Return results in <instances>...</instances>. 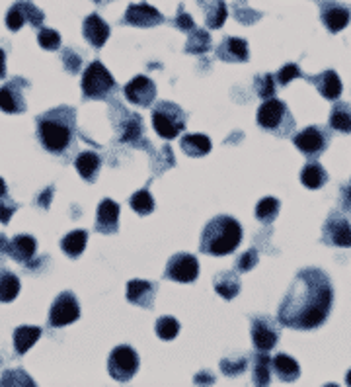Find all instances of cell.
<instances>
[{"label": "cell", "mask_w": 351, "mask_h": 387, "mask_svg": "<svg viewBox=\"0 0 351 387\" xmlns=\"http://www.w3.org/2000/svg\"><path fill=\"white\" fill-rule=\"evenodd\" d=\"M334 288L328 274L320 268H302L279 305L277 321L297 331L318 329L330 317Z\"/></svg>", "instance_id": "obj_1"}, {"label": "cell", "mask_w": 351, "mask_h": 387, "mask_svg": "<svg viewBox=\"0 0 351 387\" xmlns=\"http://www.w3.org/2000/svg\"><path fill=\"white\" fill-rule=\"evenodd\" d=\"M74 117L76 112L69 106L37 115V137L45 151L51 155H65L74 145Z\"/></svg>", "instance_id": "obj_2"}, {"label": "cell", "mask_w": 351, "mask_h": 387, "mask_svg": "<svg viewBox=\"0 0 351 387\" xmlns=\"http://www.w3.org/2000/svg\"><path fill=\"white\" fill-rule=\"evenodd\" d=\"M242 241V227L230 215H217L209 221L201 233L199 251L211 256H225L238 249Z\"/></svg>", "instance_id": "obj_3"}, {"label": "cell", "mask_w": 351, "mask_h": 387, "mask_svg": "<svg viewBox=\"0 0 351 387\" xmlns=\"http://www.w3.org/2000/svg\"><path fill=\"white\" fill-rule=\"evenodd\" d=\"M153 127L162 139H174L186 129V112L174 102H158L153 108Z\"/></svg>", "instance_id": "obj_4"}, {"label": "cell", "mask_w": 351, "mask_h": 387, "mask_svg": "<svg viewBox=\"0 0 351 387\" xmlns=\"http://www.w3.org/2000/svg\"><path fill=\"white\" fill-rule=\"evenodd\" d=\"M117 90V84L112 73L100 61H94L86 67L83 74V94L90 100H105Z\"/></svg>", "instance_id": "obj_5"}, {"label": "cell", "mask_w": 351, "mask_h": 387, "mask_svg": "<svg viewBox=\"0 0 351 387\" xmlns=\"http://www.w3.org/2000/svg\"><path fill=\"white\" fill-rule=\"evenodd\" d=\"M258 126L268 131H275L279 135L289 133L295 127V120L289 114L285 102H281L277 98H268L264 104L258 108Z\"/></svg>", "instance_id": "obj_6"}, {"label": "cell", "mask_w": 351, "mask_h": 387, "mask_svg": "<svg viewBox=\"0 0 351 387\" xmlns=\"http://www.w3.org/2000/svg\"><path fill=\"white\" fill-rule=\"evenodd\" d=\"M139 370V354L135 352L131 346H115L108 360V372L114 377L115 381H129Z\"/></svg>", "instance_id": "obj_7"}, {"label": "cell", "mask_w": 351, "mask_h": 387, "mask_svg": "<svg viewBox=\"0 0 351 387\" xmlns=\"http://www.w3.org/2000/svg\"><path fill=\"white\" fill-rule=\"evenodd\" d=\"M293 143L302 155L318 158L330 145V129L326 126H310L293 137Z\"/></svg>", "instance_id": "obj_8"}, {"label": "cell", "mask_w": 351, "mask_h": 387, "mask_svg": "<svg viewBox=\"0 0 351 387\" xmlns=\"http://www.w3.org/2000/svg\"><path fill=\"white\" fill-rule=\"evenodd\" d=\"M199 276V261L189 252H178L166 264L164 278L180 283L196 282Z\"/></svg>", "instance_id": "obj_9"}, {"label": "cell", "mask_w": 351, "mask_h": 387, "mask_svg": "<svg viewBox=\"0 0 351 387\" xmlns=\"http://www.w3.org/2000/svg\"><path fill=\"white\" fill-rule=\"evenodd\" d=\"M80 317V305L73 292H62L55 297L49 311V324L59 329L78 321Z\"/></svg>", "instance_id": "obj_10"}, {"label": "cell", "mask_w": 351, "mask_h": 387, "mask_svg": "<svg viewBox=\"0 0 351 387\" xmlns=\"http://www.w3.org/2000/svg\"><path fill=\"white\" fill-rule=\"evenodd\" d=\"M322 241L330 247H351V223L350 220L340 213V211H332L330 217L326 220L322 227Z\"/></svg>", "instance_id": "obj_11"}, {"label": "cell", "mask_w": 351, "mask_h": 387, "mask_svg": "<svg viewBox=\"0 0 351 387\" xmlns=\"http://www.w3.org/2000/svg\"><path fill=\"white\" fill-rule=\"evenodd\" d=\"M279 336H281V331L275 319L266 317V315L252 319V343L256 346V350L259 352L273 350L279 343Z\"/></svg>", "instance_id": "obj_12"}, {"label": "cell", "mask_w": 351, "mask_h": 387, "mask_svg": "<svg viewBox=\"0 0 351 387\" xmlns=\"http://www.w3.org/2000/svg\"><path fill=\"white\" fill-rule=\"evenodd\" d=\"M30 86V83L22 76H14L12 81L0 88V110L6 114H24L26 112V98L24 90Z\"/></svg>", "instance_id": "obj_13"}, {"label": "cell", "mask_w": 351, "mask_h": 387, "mask_svg": "<svg viewBox=\"0 0 351 387\" xmlns=\"http://www.w3.org/2000/svg\"><path fill=\"white\" fill-rule=\"evenodd\" d=\"M320 20L324 28L330 33H340L348 28L351 20V8L334 0H324L320 2Z\"/></svg>", "instance_id": "obj_14"}, {"label": "cell", "mask_w": 351, "mask_h": 387, "mask_svg": "<svg viewBox=\"0 0 351 387\" xmlns=\"http://www.w3.org/2000/svg\"><path fill=\"white\" fill-rule=\"evenodd\" d=\"M123 94L131 104L148 108L156 98V84L145 74H139V76H135L131 83L125 84Z\"/></svg>", "instance_id": "obj_15"}, {"label": "cell", "mask_w": 351, "mask_h": 387, "mask_svg": "<svg viewBox=\"0 0 351 387\" xmlns=\"http://www.w3.org/2000/svg\"><path fill=\"white\" fill-rule=\"evenodd\" d=\"M164 20V16L156 10L155 6H151V4H146V2L129 4L123 16V24L137 26V28H155V26L162 24Z\"/></svg>", "instance_id": "obj_16"}, {"label": "cell", "mask_w": 351, "mask_h": 387, "mask_svg": "<svg viewBox=\"0 0 351 387\" xmlns=\"http://www.w3.org/2000/svg\"><path fill=\"white\" fill-rule=\"evenodd\" d=\"M119 211L121 210L114 199H102L96 213V231L105 235H115L119 229Z\"/></svg>", "instance_id": "obj_17"}, {"label": "cell", "mask_w": 351, "mask_h": 387, "mask_svg": "<svg viewBox=\"0 0 351 387\" xmlns=\"http://www.w3.org/2000/svg\"><path fill=\"white\" fill-rule=\"evenodd\" d=\"M217 57L227 63H246L250 59L248 42L242 38H225L217 47Z\"/></svg>", "instance_id": "obj_18"}, {"label": "cell", "mask_w": 351, "mask_h": 387, "mask_svg": "<svg viewBox=\"0 0 351 387\" xmlns=\"http://www.w3.org/2000/svg\"><path fill=\"white\" fill-rule=\"evenodd\" d=\"M156 288H158L156 283L146 280H131L127 283V302L143 309H151L155 305Z\"/></svg>", "instance_id": "obj_19"}, {"label": "cell", "mask_w": 351, "mask_h": 387, "mask_svg": "<svg viewBox=\"0 0 351 387\" xmlns=\"http://www.w3.org/2000/svg\"><path fill=\"white\" fill-rule=\"evenodd\" d=\"M305 81H309L312 83L316 88H318V92L320 96H324L326 100H338L341 94V90H343V84H341V79L338 76L336 71H324V73L316 74V76H302Z\"/></svg>", "instance_id": "obj_20"}, {"label": "cell", "mask_w": 351, "mask_h": 387, "mask_svg": "<svg viewBox=\"0 0 351 387\" xmlns=\"http://www.w3.org/2000/svg\"><path fill=\"white\" fill-rule=\"evenodd\" d=\"M83 33L86 42L90 43L92 47L102 49L105 42H108V38H110V26L98 14H90L83 24Z\"/></svg>", "instance_id": "obj_21"}, {"label": "cell", "mask_w": 351, "mask_h": 387, "mask_svg": "<svg viewBox=\"0 0 351 387\" xmlns=\"http://www.w3.org/2000/svg\"><path fill=\"white\" fill-rule=\"evenodd\" d=\"M271 370L285 384H293V381H297L300 377L299 362L295 358H291L289 354H285V352H281V354H277L271 360Z\"/></svg>", "instance_id": "obj_22"}, {"label": "cell", "mask_w": 351, "mask_h": 387, "mask_svg": "<svg viewBox=\"0 0 351 387\" xmlns=\"http://www.w3.org/2000/svg\"><path fill=\"white\" fill-rule=\"evenodd\" d=\"M37 251V241L31 237V235H18L10 241L8 247V256H12L16 262L20 264H28L30 261H33Z\"/></svg>", "instance_id": "obj_23"}, {"label": "cell", "mask_w": 351, "mask_h": 387, "mask_svg": "<svg viewBox=\"0 0 351 387\" xmlns=\"http://www.w3.org/2000/svg\"><path fill=\"white\" fill-rule=\"evenodd\" d=\"M180 147L187 157H205L211 151V139L205 133H187L182 137Z\"/></svg>", "instance_id": "obj_24"}, {"label": "cell", "mask_w": 351, "mask_h": 387, "mask_svg": "<svg viewBox=\"0 0 351 387\" xmlns=\"http://www.w3.org/2000/svg\"><path fill=\"white\" fill-rule=\"evenodd\" d=\"M74 167L78 170V174L86 180V182H94L98 172H100V167H102V160L100 157L94 153V151H83L76 160H74Z\"/></svg>", "instance_id": "obj_25"}, {"label": "cell", "mask_w": 351, "mask_h": 387, "mask_svg": "<svg viewBox=\"0 0 351 387\" xmlns=\"http://www.w3.org/2000/svg\"><path fill=\"white\" fill-rule=\"evenodd\" d=\"M205 6V20H207V28L211 30H219L223 28V24L227 22L228 18V8L225 4V0H197Z\"/></svg>", "instance_id": "obj_26"}, {"label": "cell", "mask_w": 351, "mask_h": 387, "mask_svg": "<svg viewBox=\"0 0 351 387\" xmlns=\"http://www.w3.org/2000/svg\"><path fill=\"white\" fill-rule=\"evenodd\" d=\"M215 286V292L223 297V299H234L240 292V278L237 276V272L227 270V272H221L215 276L213 280Z\"/></svg>", "instance_id": "obj_27"}, {"label": "cell", "mask_w": 351, "mask_h": 387, "mask_svg": "<svg viewBox=\"0 0 351 387\" xmlns=\"http://www.w3.org/2000/svg\"><path fill=\"white\" fill-rule=\"evenodd\" d=\"M300 182L309 190H318L328 182V172L324 170L320 163H307L300 170Z\"/></svg>", "instance_id": "obj_28"}, {"label": "cell", "mask_w": 351, "mask_h": 387, "mask_svg": "<svg viewBox=\"0 0 351 387\" xmlns=\"http://www.w3.org/2000/svg\"><path fill=\"white\" fill-rule=\"evenodd\" d=\"M42 329L40 327H18L14 331V348L18 354H26L31 346L35 345L40 338H42Z\"/></svg>", "instance_id": "obj_29"}, {"label": "cell", "mask_w": 351, "mask_h": 387, "mask_svg": "<svg viewBox=\"0 0 351 387\" xmlns=\"http://www.w3.org/2000/svg\"><path fill=\"white\" fill-rule=\"evenodd\" d=\"M86 242H88V233L84 229L71 231L69 235H65L61 241V249L67 256L71 258H78L86 249Z\"/></svg>", "instance_id": "obj_30"}, {"label": "cell", "mask_w": 351, "mask_h": 387, "mask_svg": "<svg viewBox=\"0 0 351 387\" xmlns=\"http://www.w3.org/2000/svg\"><path fill=\"white\" fill-rule=\"evenodd\" d=\"M328 127L340 133H351V108L348 102H338L334 104L330 112V122Z\"/></svg>", "instance_id": "obj_31"}, {"label": "cell", "mask_w": 351, "mask_h": 387, "mask_svg": "<svg viewBox=\"0 0 351 387\" xmlns=\"http://www.w3.org/2000/svg\"><path fill=\"white\" fill-rule=\"evenodd\" d=\"M18 293H20V278L12 270L2 268L0 270V302L10 304L18 297Z\"/></svg>", "instance_id": "obj_32"}, {"label": "cell", "mask_w": 351, "mask_h": 387, "mask_svg": "<svg viewBox=\"0 0 351 387\" xmlns=\"http://www.w3.org/2000/svg\"><path fill=\"white\" fill-rule=\"evenodd\" d=\"M213 49V43H211V35L207 30H197L194 28L186 43V53L191 55H205L207 51Z\"/></svg>", "instance_id": "obj_33"}, {"label": "cell", "mask_w": 351, "mask_h": 387, "mask_svg": "<svg viewBox=\"0 0 351 387\" xmlns=\"http://www.w3.org/2000/svg\"><path fill=\"white\" fill-rule=\"evenodd\" d=\"M252 381L256 386H269L271 381V358L266 352H259L254 356V372H252Z\"/></svg>", "instance_id": "obj_34"}, {"label": "cell", "mask_w": 351, "mask_h": 387, "mask_svg": "<svg viewBox=\"0 0 351 387\" xmlns=\"http://www.w3.org/2000/svg\"><path fill=\"white\" fill-rule=\"evenodd\" d=\"M279 208H281V201L277 198H273V196L262 198L256 206V220L262 223H271L277 217Z\"/></svg>", "instance_id": "obj_35"}, {"label": "cell", "mask_w": 351, "mask_h": 387, "mask_svg": "<svg viewBox=\"0 0 351 387\" xmlns=\"http://www.w3.org/2000/svg\"><path fill=\"white\" fill-rule=\"evenodd\" d=\"M129 206L133 208V211H137L139 215H148L155 211V198L148 190H139L135 192L133 196L129 198Z\"/></svg>", "instance_id": "obj_36"}, {"label": "cell", "mask_w": 351, "mask_h": 387, "mask_svg": "<svg viewBox=\"0 0 351 387\" xmlns=\"http://www.w3.org/2000/svg\"><path fill=\"white\" fill-rule=\"evenodd\" d=\"M180 333V323L176 317L164 315L156 321V335L160 336L162 340H174Z\"/></svg>", "instance_id": "obj_37"}, {"label": "cell", "mask_w": 351, "mask_h": 387, "mask_svg": "<svg viewBox=\"0 0 351 387\" xmlns=\"http://www.w3.org/2000/svg\"><path fill=\"white\" fill-rule=\"evenodd\" d=\"M254 88H256V94H258L259 98H264V100L273 98V96H275V90H277L275 76L269 73L259 74V76H256V81H254Z\"/></svg>", "instance_id": "obj_38"}, {"label": "cell", "mask_w": 351, "mask_h": 387, "mask_svg": "<svg viewBox=\"0 0 351 387\" xmlns=\"http://www.w3.org/2000/svg\"><path fill=\"white\" fill-rule=\"evenodd\" d=\"M0 386H35V381L22 368H16L4 372V376L0 377Z\"/></svg>", "instance_id": "obj_39"}, {"label": "cell", "mask_w": 351, "mask_h": 387, "mask_svg": "<svg viewBox=\"0 0 351 387\" xmlns=\"http://www.w3.org/2000/svg\"><path fill=\"white\" fill-rule=\"evenodd\" d=\"M26 8H24V0L20 2H16L14 6H12L8 14H6V28L10 30V32H18L22 26L26 24Z\"/></svg>", "instance_id": "obj_40"}, {"label": "cell", "mask_w": 351, "mask_h": 387, "mask_svg": "<svg viewBox=\"0 0 351 387\" xmlns=\"http://www.w3.org/2000/svg\"><path fill=\"white\" fill-rule=\"evenodd\" d=\"M37 42H40V47H43V49L57 51L61 47V33L55 32V30H49V28H42L37 32Z\"/></svg>", "instance_id": "obj_41"}, {"label": "cell", "mask_w": 351, "mask_h": 387, "mask_svg": "<svg viewBox=\"0 0 351 387\" xmlns=\"http://www.w3.org/2000/svg\"><path fill=\"white\" fill-rule=\"evenodd\" d=\"M248 366V358H225V360H221V370H223V374L228 377H237L240 376L244 370Z\"/></svg>", "instance_id": "obj_42"}, {"label": "cell", "mask_w": 351, "mask_h": 387, "mask_svg": "<svg viewBox=\"0 0 351 387\" xmlns=\"http://www.w3.org/2000/svg\"><path fill=\"white\" fill-rule=\"evenodd\" d=\"M302 76H305V73L300 71L299 65L287 63L285 67H281L277 71V74H275V83H277L279 86H285V84H289L293 79H302Z\"/></svg>", "instance_id": "obj_43"}, {"label": "cell", "mask_w": 351, "mask_h": 387, "mask_svg": "<svg viewBox=\"0 0 351 387\" xmlns=\"http://www.w3.org/2000/svg\"><path fill=\"white\" fill-rule=\"evenodd\" d=\"M62 65L65 69L71 74H76L80 71V65H83V57L78 53H74L73 49H62Z\"/></svg>", "instance_id": "obj_44"}, {"label": "cell", "mask_w": 351, "mask_h": 387, "mask_svg": "<svg viewBox=\"0 0 351 387\" xmlns=\"http://www.w3.org/2000/svg\"><path fill=\"white\" fill-rule=\"evenodd\" d=\"M258 251H254V249H250V251H246L244 254H240V258L237 261L238 272H250L254 266H258Z\"/></svg>", "instance_id": "obj_45"}, {"label": "cell", "mask_w": 351, "mask_h": 387, "mask_svg": "<svg viewBox=\"0 0 351 387\" xmlns=\"http://www.w3.org/2000/svg\"><path fill=\"white\" fill-rule=\"evenodd\" d=\"M16 210H18V204L12 201V198H8V194L2 196L0 198V223L6 225L12 220V215L16 213Z\"/></svg>", "instance_id": "obj_46"}, {"label": "cell", "mask_w": 351, "mask_h": 387, "mask_svg": "<svg viewBox=\"0 0 351 387\" xmlns=\"http://www.w3.org/2000/svg\"><path fill=\"white\" fill-rule=\"evenodd\" d=\"M174 26L178 30H182V32H191V30L196 28V22H194V18L184 10V6H180V10H178V14H176L174 18Z\"/></svg>", "instance_id": "obj_47"}, {"label": "cell", "mask_w": 351, "mask_h": 387, "mask_svg": "<svg viewBox=\"0 0 351 387\" xmlns=\"http://www.w3.org/2000/svg\"><path fill=\"white\" fill-rule=\"evenodd\" d=\"M341 206H343V210L345 211H351V180L341 188Z\"/></svg>", "instance_id": "obj_48"}, {"label": "cell", "mask_w": 351, "mask_h": 387, "mask_svg": "<svg viewBox=\"0 0 351 387\" xmlns=\"http://www.w3.org/2000/svg\"><path fill=\"white\" fill-rule=\"evenodd\" d=\"M53 192H55V188H53V186H49V188L45 190V192H42V194H40V199H37V204H40L42 208H45V210H47V208H49V204H51Z\"/></svg>", "instance_id": "obj_49"}, {"label": "cell", "mask_w": 351, "mask_h": 387, "mask_svg": "<svg viewBox=\"0 0 351 387\" xmlns=\"http://www.w3.org/2000/svg\"><path fill=\"white\" fill-rule=\"evenodd\" d=\"M8 247H10V241L0 233V258L2 256H8Z\"/></svg>", "instance_id": "obj_50"}, {"label": "cell", "mask_w": 351, "mask_h": 387, "mask_svg": "<svg viewBox=\"0 0 351 387\" xmlns=\"http://www.w3.org/2000/svg\"><path fill=\"white\" fill-rule=\"evenodd\" d=\"M196 384H199V386H203V384H215V376H211V374H201V376H196Z\"/></svg>", "instance_id": "obj_51"}, {"label": "cell", "mask_w": 351, "mask_h": 387, "mask_svg": "<svg viewBox=\"0 0 351 387\" xmlns=\"http://www.w3.org/2000/svg\"><path fill=\"white\" fill-rule=\"evenodd\" d=\"M6 76V53L4 49H0V79Z\"/></svg>", "instance_id": "obj_52"}, {"label": "cell", "mask_w": 351, "mask_h": 387, "mask_svg": "<svg viewBox=\"0 0 351 387\" xmlns=\"http://www.w3.org/2000/svg\"><path fill=\"white\" fill-rule=\"evenodd\" d=\"M6 194H8V188H6V182H4V180L0 178V198H2V196H6Z\"/></svg>", "instance_id": "obj_53"}, {"label": "cell", "mask_w": 351, "mask_h": 387, "mask_svg": "<svg viewBox=\"0 0 351 387\" xmlns=\"http://www.w3.org/2000/svg\"><path fill=\"white\" fill-rule=\"evenodd\" d=\"M345 384H348V386H351V370L348 372V376H345Z\"/></svg>", "instance_id": "obj_54"}, {"label": "cell", "mask_w": 351, "mask_h": 387, "mask_svg": "<svg viewBox=\"0 0 351 387\" xmlns=\"http://www.w3.org/2000/svg\"><path fill=\"white\" fill-rule=\"evenodd\" d=\"M94 2H96V4H110L112 0H94Z\"/></svg>", "instance_id": "obj_55"}]
</instances>
